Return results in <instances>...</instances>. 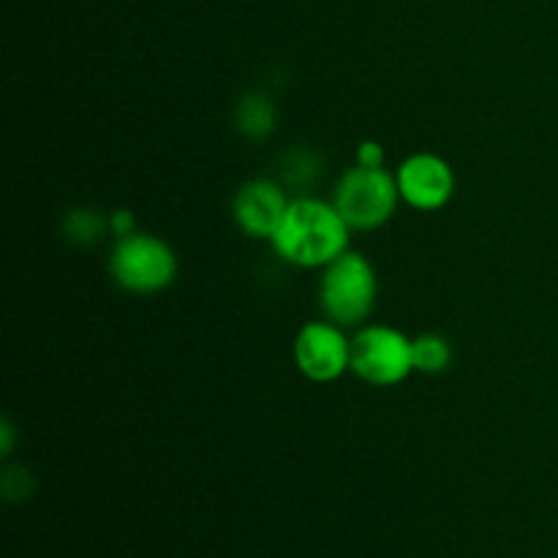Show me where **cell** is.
<instances>
[{
    "label": "cell",
    "instance_id": "obj_10",
    "mask_svg": "<svg viewBox=\"0 0 558 558\" xmlns=\"http://www.w3.org/2000/svg\"><path fill=\"white\" fill-rule=\"evenodd\" d=\"M452 363V347L439 332H423L414 338V371L420 374H445Z\"/></svg>",
    "mask_w": 558,
    "mask_h": 558
},
{
    "label": "cell",
    "instance_id": "obj_1",
    "mask_svg": "<svg viewBox=\"0 0 558 558\" xmlns=\"http://www.w3.org/2000/svg\"><path fill=\"white\" fill-rule=\"evenodd\" d=\"M349 223L332 202L319 196H298L289 202L281 227L270 238L272 248L294 267H327L349 251Z\"/></svg>",
    "mask_w": 558,
    "mask_h": 558
},
{
    "label": "cell",
    "instance_id": "obj_12",
    "mask_svg": "<svg viewBox=\"0 0 558 558\" xmlns=\"http://www.w3.org/2000/svg\"><path fill=\"white\" fill-rule=\"evenodd\" d=\"M316 174H319V161L311 153H294V156L287 158V169H283L287 183L311 185Z\"/></svg>",
    "mask_w": 558,
    "mask_h": 558
},
{
    "label": "cell",
    "instance_id": "obj_9",
    "mask_svg": "<svg viewBox=\"0 0 558 558\" xmlns=\"http://www.w3.org/2000/svg\"><path fill=\"white\" fill-rule=\"evenodd\" d=\"M278 109L276 104L270 101L262 93H251V96L240 98L238 109H234V123H238V131L248 140H267V136L276 131Z\"/></svg>",
    "mask_w": 558,
    "mask_h": 558
},
{
    "label": "cell",
    "instance_id": "obj_7",
    "mask_svg": "<svg viewBox=\"0 0 558 558\" xmlns=\"http://www.w3.org/2000/svg\"><path fill=\"white\" fill-rule=\"evenodd\" d=\"M398 191L414 210H441L456 194V172L450 163L436 153H414L398 167Z\"/></svg>",
    "mask_w": 558,
    "mask_h": 558
},
{
    "label": "cell",
    "instance_id": "obj_8",
    "mask_svg": "<svg viewBox=\"0 0 558 558\" xmlns=\"http://www.w3.org/2000/svg\"><path fill=\"white\" fill-rule=\"evenodd\" d=\"M289 196L281 183L270 178L248 180L243 189L234 194L232 216L234 223L254 240H270L276 229L281 227L283 216L289 210Z\"/></svg>",
    "mask_w": 558,
    "mask_h": 558
},
{
    "label": "cell",
    "instance_id": "obj_6",
    "mask_svg": "<svg viewBox=\"0 0 558 558\" xmlns=\"http://www.w3.org/2000/svg\"><path fill=\"white\" fill-rule=\"evenodd\" d=\"M330 319L308 322L294 338V363L311 381H336L352 371V338Z\"/></svg>",
    "mask_w": 558,
    "mask_h": 558
},
{
    "label": "cell",
    "instance_id": "obj_5",
    "mask_svg": "<svg viewBox=\"0 0 558 558\" xmlns=\"http://www.w3.org/2000/svg\"><path fill=\"white\" fill-rule=\"evenodd\" d=\"M352 371L374 387L401 385L414 371V341L396 327H360L352 338Z\"/></svg>",
    "mask_w": 558,
    "mask_h": 558
},
{
    "label": "cell",
    "instance_id": "obj_15",
    "mask_svg": "<svg viewBox=\"0 0 558 558\" xmlns=\"http://www.w3.org/2000/svg\"><path fill=\"white\" fill-rule=\"evenodd\" d=\"M0 439H3V445H0V456H11V447H14V428H11L9 420H3L0 423Z\"/></svg>",
    "mask_w": 558,
    "mask_h": 558
},
{
    "label": "cell",
    "instance_id": "obj_14",
    "mask_svg": "<svg viewBox=\"0 0 558 558\" xmlns=\"http://www.w3.org/2000/svg\"><path fill=\"white\" fill-rule=\"evenodd\" d=\"M109 232L114 238H125V234H134L136 232V221H134V213L131 210H114L109 216Z\"/></svg>",
    "mask_w": 558,
    "mask_h": 558
},
{
    "label": "cell",
    "instance_id": "obj_2",
    "mask_svg": "<svg viewBox=\"0 0 558 558\" xmlns=\"http://www.w3.org/2000/svg\"><path fill=\"white\" fill-rule=\"evenodd\" d=\"M379 278L371 259L360 251H343L338 259L322 267L319 305L325 319L341 327H360L374 314Z\"/></svg>",
    "mask_w": 558,
    "mask_h": 558
},
{
    "label": "cell",
    "instance_id": "obj_4",
    "mask_svg": "<svg viewBox=\"0 0 558 558\" xmlns=\"http://www.w3.org/2000/svg\"><path fill=\"white\" fill-rule=\"evenodd\" d=\"M398 199H401V191H398L396 174L387 172L385 167L368 169L360 163L341 174L332 194V205L338 207L352 232H371V229L385 227L396 216Z\"/></svg>",
    "mask_w": 558,
    "mask_h": 558
},
{
    "label": "cell",
    "instance_id": "obj_11",
    "mask_svg": "<svg viewBox=\"0 0 558 558\" xmlns=\"http://www.w3.org/2000/svg\"><path fill=\"white\" fill-rule=\"evenodd\" d=\"M65 238L76 245H93L104 238V232L109 229V218H104L101 213L93 210V207H80V210H71L63 221Z\"/></svg>",
    "mask_w": 558,
    "mask_h": 558
},
{
    "label": "cell",
    "instance_id": "obj_13",
    "mask_svg": "<svg viewBox=\"0 0 558 558\" xmlns=\"http://www.w3.org/2000/svg\"><path fill=\"white\" fill-rule=\"evenodd\" d=\"M357 163L368 169H381L385 167V147L374 140H365L363 145L357 147Z\"/></svg>",
    "mask_w": 558,
    "mask_h": 558
},
{
    "label": "cell",
    "instance_id": "obj_3",
    "mask_svg": "<svg viewBox=\"0 0 558 558\" xmlns=\"http://www.w3.org/2000/svg\"><path fill=\"white\" fill-rule=\"evenodd\" d=\"M109 276L131 294H156L178 278V254L156 234L134 232L114 240L109 254Z\"/></svg>",
    "mask_w": 558,
    "mask_h": 558
}]
</instances>
